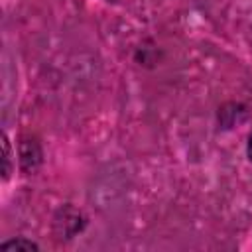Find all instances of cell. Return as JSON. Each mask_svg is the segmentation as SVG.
<instances>
[{"instance_id":"1","label":"cell","mask_w":252,"mask_h":252,"mask_svg":"<svg viewBox=\"0 0 252 252\" xmlns=\"http://www.w3.org/2000/svg\"><path fill=\"white\" fill-rule=\"evenodd\" d=\"M0 248L2 250H37L39 246L32 240H26V238H14V240H6Z\"/></svg>"},{"instance_id":"2","label":"cell","mask_w":252,"mask_h":252,"mask_svg":"<svg viewBox=\"0 0 252 252\" xmlns=\"http://www.w3.org/2000/svg\"><path fill=\"white\" fill-rule=\"evenodd\" d=\"M4 179H8V175H10V142H8V138L4 136Z\"/></svg>"},{"instance_id":"3","label":"cell","mask_w":252,"mask_h":252,"mask_svg":"<svg viewBox=\"0 0 252 252\" xmlns=\"http://www.w3.org/2000/svg\"><path fill=\"white\" fill-rule=\"evenodd\" d=\"M246 156H248V159L252 161V130H250L248 140H246Z\"/></svg>"}]
</instances>
